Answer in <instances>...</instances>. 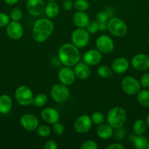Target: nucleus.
<instances>
[{
  "instance_id": "nucleus-1",
  "label": "nucleus",
  "mask_w": 149,
  "mask_h": 149,
  "mask_svg": "<svg viewBox=\"0 0 149 149\" xmlns=\"http://www.w3.org/2000/svg\"><path fill=\"white\" fill-rule=\"evenodd\" d=\"M54 30V24L50 18H40L34 22L32 28V37L39 43L45 42Z\"/></svg>"
},
{
  "instance_id": "nucleus-49",
  "label": "nucleus",
  "mask_w": 149,
  "mask_h": 149,
  "mask_svg": "<svg viewBox=\"0 0 149 149\" xmlns=\"http://www.w3.org/2000/svg\"><path fill=\"white\" fill-rule=\"evenodd\" d=\"M0 119H1V117H0Z\"/></svg>"
},
{
  "instance_id": "nucleus-31",
  "label": "nucleus",
  "mask_w": 149,
  "mask_h": 149,
  "mask_svg": "<svg viewBox=\"0 0 149 149\" xmlns=\"http://www.w3.org/2000/svg\"><path fill=\"white\" fill-rule=\"evenodd\" d=\"M91 119L93 124L96 125H101V124L104 123V121H105V116H104V114L102 112L96 111L94 112V113H92V115L91 116Z\"/></svg>"
},
{
  "instance_id": "nucleus-21",
  "label": "nucleus",
  "mask_w": 149,
  "mask_h": 149,
  "mask_svg": "<svg viewBox=\"0 0 149 149\" xmlns=\"http://www.w3.org/2000/svg\"><path fill=\"white\" fill-rule=\"evenodd\" d=\"M113 128L109 124H101L96 129V135L103 140L110 139L113 135Z\"/></svg>"
},
{
  "instance_id": "nucleus-39",
  "label": "nucleus",
  "mask_w": 149,
  "mask_h": 149,
  "mask_svg": "<svg viewBox=\"0 0 149 149\" xmlns=\"http://www.w3.org/2000/svg\"><path fill=\"white\" fill-rule=\"evenodd\" d=\"M140 82L141 87H145V88L149 87V73H145L142 75Z\"/></svg>"
},
{
  "instance_id": "nucleus-17",
  "label": "nucleus",
  "mask_w": 149,
  "mask_h": 149,
  "mask_svg": "<svg viewBox=\"0 0 149 149\" xmlns=\"http://www.w3.org/2000/svg\"><path fill=\"white\" fill-rule=\"evenodd\" d=\"M102 59V52L98 49H89L83 55V61L89 65H96Z\"/></svg>"
},
{
  "instance_id": "nucleus-30",
  "label": "nucleus",
  "mask_w": 149,
  "mask_h": 149,
  "mask_svg": "<svg viewBox=\"0 0 149 149\" xmlns=\"http://www.w3.org/2000/svg\"><path fill=\"white\" fill-rule=\"evenodd\" d=\"M37 134L39 136L42 137V138H46L48 137L51 133V129L50 128L49 126L48 125H42L40 126H38L37 128Z\"/></svg>"
},
{
  "instance_id": "nucleus-37",
  "label": "nucleus",
  "mask_w": 149,
  "mask_h": 149,
  "mask_svg": "<svg viewBox=\"0 0 149 149\" xmlns=\"http://www.w3.org/2000/svg\"><path fill=\"white\" fill-rule=\"evenodd\" d=\"M113 135L117 140H122L127 135V130H126L125 128H124V127L117 128V129H115V132H114Z\"/></svg>"
},
{
  "instance_id": "nucleus-7",
  "label": "nucleus",
  "mask_w": 149,
  "mask_h": 149,
  "mask_svg": "<svg viewBox=\"0 0 149 149\" xmlns=\"http://www.w3.org/2000/svg\"><path fill=\"white\" fill-rule=\"evenodd\" d=\"M70 95L68 86L61 83L54 84L51 90V96L56 103H64L67 101Z\"/></svg>"
},
{
  "instance_id": "nucleus-43",
  "label": "nucleus",
  "mask_w": 149,
  "mask_h": 149,
  "mask_svg": "<svg viewBox=\"0 0 149 149\" xmlns=\"http://www.w3.org/2000/svg\"><path fill=\"white\" fill-rule=\"evenodd\" d=\"M99 31H105L106 29H108V23H99Z\"/></svg>"
},
{
  "instance_id": "nucleus-15",
  "label": "nucleus",
  "mask_w": 149,
  "mask_h": 149,
  "mask_svg": "<svg viewBox=\"0 0 149 149\" xmlns=\"http://www.w3.org/2000/svg\"><path fill=\"white\" fill-rule=\"evenodd\" d=\"M23 28L18 21L10 22L7 26V33L9 37L14 40L21 39L23 36Z\"/></svg>"
},
{
  "instance_id": "nucleus-40",
  "label": "nucleus",
  "mask_w": 149,
  "mask_h": 149,
  "mask_svg": "<svg viewBox=\"0 0 149 149\" xmlns=\"http://www.w3.org/2000/svg\"><path fill=\"white\" fill-rule=\"evenodd\" d=\"M62 7L66 11H70L74 7V2L73 0H64L63 1Z\"/></svg>"
},
{
  "instance_id": "nucleus-26",
  "label": "nucleus",
  "mask_w": 149,
  "mask_h": 149,
  "mask_svg": "<svg viewBox=\"0 0 149 149\" xmlns=\"http://www.w3.org/2000/svg\"><path fill=\"white\" fill-rule=\"evenodd\" d=\"M137 95V100L138 103L143 107L149 108V90H140Z\"/></svg>"
},
{
  "instance_id": "nucleus-42",
  "label": "nucleus",
  "mask_w": 149,
  "mask_h": 149,
  "mask_svg": "<svg viewBox=\"0 0 149 149\" xmlns=\"http://www.w3.org/2000/svg\"><path fill=\"white\" fill-rule=\"evenodd\" d=\"M125 147L120 143H112L111 145L108 146L107 149H124Z\"/></svg>"
},
{
  "instance_id": "nucleus-13",
  "label": "nucleus",
  "mask_w": 149,
  "mask_h": 149,
  "mask_svg": "<svg viewBox=\"0 0 149 149\" xmlns=\"http://www.w3.org/2000/svg\"><path fill=\"white\" fill-rule=\"evenodd\" d=\"M75 74L74 70L71 67L65 66L60 68L58 73V78L60 83L67 86L72 85L75 80Z\"/></svg>"
},
{
  "instance_id": "nucleus-34",
  "label": "nucleus",
  "mask_w": 149,
  "mask_h": 149,
  "mask_svg": "<svg viewBox=\"0 0 149 149\" xmlns=\"http://www.w3.org/2000/svg\"><path fill=\"white\" fill-rule=\"evenodd\" d=\"M110 18H111L110 16L108 14L106 11H102L99 12L96 15V20L99 23H108V20H110Z\"/></svg>"
},
{
  "instance_id": "nucleus-5",
  "label": "nucleus",
  "mask_w": 149,
  "mask_h": 149,
  "mask_svg": "<svg viewBox=\"0 0 149 149\" xmlns=\"http://www.w3.org/2000/svg\"><path fill=\"white\" fill-rule=\"evenodd\" d=\"M15 98L19 105L28 106L33 103L34 95L32 90L27 86L20 85L15 92Z\"/></svg>"
},
{
  "instance_id": "nucleus-19",
  "label": "nucleus",
  "mask_w": 149,
  "mask_h": 149,
  "mask_svg": "<svg viewBox=\"0 0 149 149\" xmlns=\"http://www.w3.org/2000/svg\"><path fill=\"white\" fill-rule=\"evenodd\" d=\"M129 67V62L128 60L123 57L117 58L112 61L111 68L114 73L118 74H121L125 73Z\"/></svg>"
},
{
  "instance_id": "nucleus-22",
  "label": "nucleus",
  "mask_w": 149,
  "mask_h": 149,
  "mask_svg": "<svg viewBox=\"0 0 149 149\" xmlns=\"http://www.w3.org/2000/svg\"><path fill=\"white\" fill-rule=\"evenodd\" d=\"M129 141L134 144V148L137 149H145L148 144L147 138L143 135H129Z\"/></svg>"
},
{
  "instance_id": "nucleus-28",
  "label": "nucleus",
  "mask_w": 149,
  "mask_h": 149,
  "mask_svg": "<svg viewBox=\"0 0 149 149\" xmlns=\"http://www.w3.org/2000/svg\"><path fill=\"white\" fill-rule=\"evenodd\" d=\"M97 74L101 78L108 79L111 77L113 74V71L108 65H100L97 68Z\"/></svg>"
},
{
  "instance_id": "nucleus-3",
  "label": "nucleus",
  "mask_w": 149,
  "mask_h": 149,
  "mask_svg": "<svg viewBox=\"0 0 149 149\" xmlns=\"http://www.w3.org/2000/svg\"><path fill=\"white\" fill-rule=\"evenodd\" d=\"M127 111L122 107H113L108 111L107 114V122L113 129L124 127L127 122Z\"/></svg>"
},
{
  "instance_id": "nucleus-27",
  "label": "nucleus",
  "mask_w": 149,
  "mask_h": 149,
  "mask_svg": "<svg viewBox=\"0 0 149 149\" xmlns=\"http://www.w3.org/2000/svg\"><path fill=\"white\" fill-rule=\"evenodd\" d=\"M48 96L44 93H39L34 97L32 104L37 108H41L45 106L48 103Z\"/></svg>"
},
{
  "instance_id": "nucleus-44",
  "label": "nucleus",
  "mask_w": 149,
  "mask_h": 149,
  "mask_svg": "<svg viewBox=\"0 0 149 149\" xmlns=\"http://www.w3.org/2000/svg\"><path fill=\"white\" fill-rule=\"evenodd\" d=\"M4 2L9 5H13V4H16L19 0H4Z\"/></svg>"
},
{
  "instance_id": "nucleus-45",
  "label": "nucleus",
  "mask_w": 149,
  "mask_h": 149,
  "mask_svg": "<svg viewBox=\"0 0 149 149\" xmlns=\"http://www.w3.org/2000/svg\"><path fill=\"white\" fill-rule=\"evenodd\" d=\"M145 123H146V125H147V127L149 128V113L147 115V116H146L145 120Z\"/></svg>"
},
{
  "instance_id": "nucleus-25",
  "label": "nucleus",
  "mask_w": 149,
  "mask_h": 149,
  "mask_svg": "<svg viewBox=\"0 0 149 149\" xmlns=\"http://www.w3.org/2000/svg\"><path fill=\"white\" fill-rule=\"evenodd\" d=\"M147 125L145 123V121L143 119H137L133 123L132 130L133 132L137 135H143L147 130Z\"/></svg>"
},
{
  "instance_id": "nucleus-46",
  "label": "nucleus",
  "mask_w": 149,
  "mask_h": 149,
  "mask_svg": "<svg viewBox=\"0 0 149 149\" xmlns=\"http://www.w3.org/2000/svg\"><path fill=\"white\" fill-rule=\"evenodd\" d=\"M146 148L149 149V141H148V144H147V146H146Z\"/></svg>"
},
{
  "instance_id": "nucleus-12",
  "label": "nucleus",
  "mask_w": 149,
  "mask_h": 149,
  "mask_svg": "<svg viewBox=\"0 0 149 149\" xmlns=\"http://www.w3.org/2000/svg\"><path fill=\"white\" fill-rule=\"evenodd\" d=\"M131 64L137 71H146L149 68V56L144 53L137 54L131 58Z\"/></svg>"
},
{
  "instance_id": "nucleus-20",
  "label": "nucleus",
  "mask_w": 149,
  "mask_h": 149,
  "mask_svg": "<svg viewBox=\"0 0 149 149\" xmlns=\"http://www.w3.org/2000/svg\"><path fill=\"white\" fill-rule=\"evenodd\" d=\"M89 21L90 17L86 12L77 11L73 16V22L77 28L86 29Z\"/></svg>"
},
{
  "instance_id": "nucleus-6",
  "label": "nucleus",
  "mask_w": 149,
  "mask_h": 149,
  "mask_svg": "<svg viewBox=\"0 0 149 149\" xmlns=\"http://www.w3.org/2000/svg\"><path fill=\"white\" fill-rule=\"evenodd\" d=\"M72 43L77 48H84L90 40V33L86 29L77 28L71 34Z\"/></svg>"
},
{
  "instance_id": "nucleus-32",
  "label": "nucleus",
  "mask_w": 149,
  "mask_h": 149,
  "mask_svg": "<svg viewBox=\"0 0 149 149\" xmlns=\"http://www.w3.org/2000/svg\"><path fill=\"white\" fill-rule=\"evenodd\" d=\"M22 17H23V12L19 7H15L10 12V17L12 19V20L19 21L21 20Z\"/></svg>"
},
{
  "instance_id": "nucleus-18",
  "label": "nucleus",
  "mask_w": 149,
  "mask_h": 149,
  "mask_svg": "<svg viewBox=\"0 0 149 149\" xmlns=\"http://www.w3.org/2000/svg\"><path fill=\"white\" fill-rule=\"evenodd\" d=\"M73 67H74L73 70H74L75 77L80 79L86 80L91 77V68H89V65L85 63L78 62Z\"/></svg>"
},
{
  "instance_id": "nucleus-23",
  "label": "nucleus",
  "mask_w": 149,
  "mask_h": 149,
  "mask_svg": "<svg viewBox=\"0 0 149 149\" xmlns=\"http://www.w3.org/2000/svg\"><path fill=\"white\" fill-rule=\"evenodd\" d=\"M13 106V100L8 95L0 96V113L7 114L10 111Z\"/></svg>"
},
{
  "instance_id": "nucleus-10",
  "label": "nucleus",
  "mask_w": 149,
  "mask_h": 149,
  "mask_svg": "<svg viewBox=\"0 0 149 149\" xmlns=\"http://www.w3.org/2000/svg\"><path fill=\"white\" fill-rule=\"evenodd\" d=\"M92 122L91 116L83 114L75 119L74 122V130L80 134L87 133L92 127Z\"/></svg>"
},
{
  "instance_id": "nucleus-9",
  "label": "nucleus",
  "mask_w": 149,
  "mask_h": 149,
  "mask_svg": "<svg viewBox=\"0 0 149 149\" xmlns=\"http://www.w3.org/2000/svg\"><path fill=\"white\" fill-rule=\"evenodd\" d=\"M95 45L98 50L104 54L111 53L114 49L113 40L106 34L100 35L96 39Z\"/></svg>"
},
{
  "instance_id": "nucleus-11",
  "label": "nucleus",
  "mask_w": 149,
  "mask_h": 149,
  "mask_svg": "<svg viewBox=\"0 0 149 149\" xmlns=\"http://www.w3.org/2000/svg\"><path fill=\"white\" fill-rule=\"evenodd\" d=\"M26 7L31 15L37 17L45 13V3L43 0H27Z\"/></svg>"
},
{
  "instance_id": "nucleus-48",
  "label": "nucleus",
  "mask_w": 149,
  "mask_h": 149,
  "mask_svg": "<svg viewBox=\"0 0 149 149\" xmlns=\"http://www.w3.org/2000/svg\"><path fill=\"white\" fill-rule=\"evenodd\" d=\"M148 45H149V36H148Z\"/></svg>"
},
{
  "instance_id": "nucleus-8",
  "label": "nucleus",
  "mask_w": 149,
  "mask_h": 149,
  "mask_svg": "<svg viewBox=\"0 0 149 149\" xmlns=\"http://www.w3.org/2000/svg\"><path fill=\"white\" fill-rule=\"evenodd\" d=\"M121 87L126 94L129 95H134L137 94L141 90L140 82L131 76H127L124 77L121 81Z\"/></svg>"
},
{
  "instance_id": "nucleus-14",
  "label": "nucleus",
  "mask_w": 149,
  "mask_h": 149,
  "mask_svg": "<svg viewBox=\"0 0 149 149\" xmlns=\"http://www.w3.org/2000/svg\"><path fill=\"white\" fill-rule=\"evenodd\" d=\"M20 124L23 129L32 132L36 130L39 126V119L32 113H25L20 119Z\"/></svg>"
},
{
  "instance_id": "nucleus-16",
  "label": "nucleus",
  "mask_w": 149,
  "mask_h": 149,
  "mask_svg": "<svg viewBox=\"0 0 149 149\" xmlns=\"http://www.w3.org/2000/svg\"><path fill=\"white\" fill-rule=\"evenodd\" d=\"M41 118L45 123L53 125L60 119V113L53 108L47 107L41 111Z\"/></svg>"
},
{
  "instance_id": "nucleus-35",
  "label": "nucleus",
  "mask_w": 149,
  "mask_h": 149,
  "mask_svg": "<svg viewBox=\"0 0 149 149\" xmlns=\"http://www.w3.org/2000/svg\"><path fill=\"white\" fill-rule=\"evenodd\" d=\"M52 130L53 132V133L56 134V135H61L64 133V127L63 125V124H61V122H57L53 125Z\"/></svg>"
},
{
  "instance_id": "nucleus-4",
  "label": "nucleus",
  "mask_w": 149,
  "mask_h": 149,
  "mask_svg": "<svg viewBox=\"0 0 149 149\" xmlns=\"http://www.w3.org/2000/svg\"><path fill=\"white\" fill-rule=\"evenodd\" d=\"M108 30L115 37H123L127 33L128 28L122 19L112 17L108 22Z\"/></svg>"
},
{
  "instance_id": "nucleus-41",
  "label": "nucleus",
  "mask_w": 149,
  "mask_h": 149,
  "mask_svg": "<svg viewBox=\"0 0 149 149\" xmlns=\"http://www.w3.org/2000/svg\"><path fill=\"white\" fill-rule=\"evenodd\" d=\"M45 149H56L58 148V145L54 141H48L44 145Z\"/></svg>"
},
{
  "instance_id": "nucleus-2",
  "label": "nucleus",
  "mask_w": 149,
  "mask_h": 149,
  "mask_svg": "<svg viewBox=\"0 0 149 149\" xmlns=\"http://www.w3.org/2000/svg\"><path fill=\"white\" fill-rule=\"evenodd\" d=\"M58 57L63 65L73 67L80 62V52L78 48L72 43H65L58 49Z\"/></svg>"
},
{
  "instance_id": "nucleus-38",
  "label": "nucleus",
  "mask_w": 149,
  "mask_h": 149,
  "mask_svg": "<svg viewBox=\"0 0 149 149\" xmlns=\"http://www.w3.org/2000/svg\"><path fill=\"white\" fill-rule=\"evenodd\" d=\"M10 16L7 15L6 13H0V28L7 26L10 23Z\"/></svg>"
},
{
  "instance_id": "nucleus-24",
  "label": "nucleus",
  "mask_w": 149,
  "mask_h": 149,
  "mask_svg": "<svg viewBox=\"0 0 149 149\" xmlns=\"http://www.w3.org/2000/svg\"><path fill=\"white\" fill-rule=\"evenodd\" d=\"M45 14L48 18H56L59 14V7L56 1H49L45 5Z\"/></svg>"
},
{
  "instance_id": "nucleus-36",
  "label": "nucleus",
  "mask_w": 149,
  "mask_h": 149,
  "mask_svg": "<svg viewBox=\"0 0 149 149\" xmlns=\"http://www.w3.org/2000/svg\"><path fill=\"white\" fill-rule=\"evenodd\" d=\"M98 148V146L94 141L92 140H87L84 141L80 146L81 149H96Z\"/></svg>"
},
{
  "instance_id": "nucleus-29",
  "label": "nucleus",
  "mask_w": 149,
  "mask_h": 149,
  "mask_svg": "<svg viewBox=\"0 0 149 149\" xmlns=\"http://www.w3.org/2000/svg\"><path fill=\"white\" fill-rule=\"evenodd\" d=\"M74 7L77 11L86 12L89 7V2L88 0H74Z\"/></svg>"
},
{
  "instance_id": "nucleus-47",
  "label": "nucleus",
  "mask_w": 149,
  "mask_h": 149,
  "mask_svg": "<svg viewBox=\"0 0 149 149\" xmlns=\"http://www.w3.org/2000/svg\"><path fill=\"white\" fill-rule=\"evenodd\" d=\"M48 1H56V0H48Z\"/></svg>"
},
{
  "instance_id": "nucleus-33",
  "label": "nucleus",
  "mask_w": 149,
  "mask_h": 149,
  "mask_svg": "<svg viewBox=\"0 0 149 149\" xmlns=\"http://www.w3.org/2000/svg\"><path fill=\"white\" fill-rule=\"evenodd\" d=\"M99 23L96 20H90L86 29L90 34H94L99 31Z\"/></svg>"
}]
</instances>
